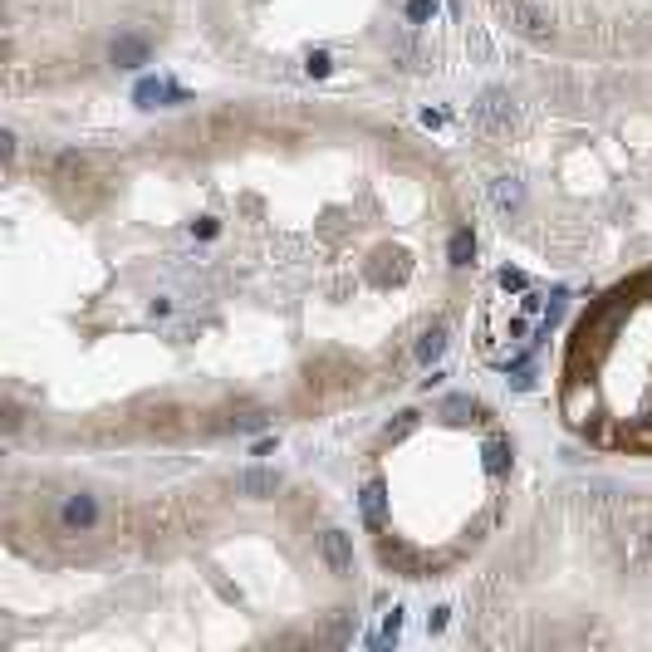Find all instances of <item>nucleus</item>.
I'll return each instance as SVG.
<instances>
[{
    "label": "nucleus",
    "instance_id": "nucleus-2",
    "mask_svg": "<svg viewBox=\"0 0 652 652\" xmlns=\"http://www.w3.org/2000/svg\"><path fill=\"white\" fill-rule=\"evenodd\" d=\"M471 113H476V123H481L486 133H510L515 118H520V109H515V99H510L506 89H486V93L476 99V109H471Z\"/></svg>",
    "mask_w": 652,
    "mask_h": 652
},
{
    "label": "nucleus",
    "instance_id": "nucleus-14",
    "mask_svg": "<svg viewBox=\"0 0 652 652\" xmlns=\"http://www.w3.org/2000/svg\"><path fill=\"white\" fill-rule=\"evenodd\" d=\"M329 69H334L329 55H309V59H304V74H309V79H324Z\"/></svg>",
    "mask_w": 652,
    "mask_h": 652
},
{
    "label": "nucleus",
    "instance_id": "nucleus-15",
    "mask_svg": "<svg viewBox=\"0 0 652 652\" xmlns=\"http://www.w3.org/2000/svg\"><path fill=\"white\" fill-rule=\"evenodd\" d=\"M638 564H643V569H652V530L638 535Z\"/></svg>",
    "mask_w": 652,
    "mask_h": 652
},
{
    "label": "nucleus",
    "instance_id": "nucleus-6",
    "mask_svg": "<svg viewBox=\"0 0 652 652\" xmlns=\"http://www.w3.org/2000/svg\"><path fill=\"white\" fill-rule=\"evenodd\" d=\"M59 525H65L69 535L93 530V525H99V500L93 496H69L65 506H59Z\"/></svg>",
    "mask_w": 652,
    "mask_h": 652
},
{
    "label": "nucleus",
    "instance_id": "nucleus-17",
    "mask_svg": "<svg viewBox=\"0 0 652 652\" xmlns=\"http://www.w3.org/2000/svg\"><path fill=\"white\" fill-rule=\"evenodd\" d=\"M447 613H451V608H432V613H427V628L441 633V628H447Z\"/></svg>",
    "mask_w": 652,
    "mask_h": 652
},
{
    "label": "nucleus",
    "instance_id": "nucleus-1",
    "mask_svg": "<svg viewBox=\"0 0 652 652\" xmlns=\"http://www.w3.org/2000/svg\"><path fill=\"white\" fill-rule=\"evenodd\" d=\"M496 15L506 20L515 35L535 39V45H550L554 39V20L544 15L540 5H530V0H496Z\"/></svg>",
    "mask_w": 652,
    "mask_h": 652
},
{
    "label": "nucleus",
    "instance_id": "nucleus-11",
    "mask_svg": "<svg viewBox=\"0 0 652 652\" xmlns=\"http://www.w3.org/2000/svg\"><path fill=\"white\" fill-rule=\"evenodd\" d=\"M471 256H476V236L461 226L456 236H451V265H471Z\"/></svg>",
    "mask_w": 652,
    "mask_h": 652
},
{
    "label": "nucleus",
    "instance_id": "nucleus-9",
    "mask_svg": "<svg viewBox=\"0 0 652 652\" xmlns=\"http://www.w3.org/2000/svg\"><path fill=\"white\" fill-rule=\"evenodd\" d=\"M133 99H138L143 109H157V103H162V99H182V93H177L172 83H162V79H143V83H138V93H133Z\"/></svg>",
    "mask_w": 652,
    "mask_h": 652
},
{
    "label": "nucleus",
    "instance_id": "nucleus-8",
    "mask_svg": "<svg viewBox=\"0 0 652 652\" xmlns=\"http://www.w3.org/2000/svg\"><path fill=\"white\" fill-rule=\"evenodd\" d=\"M447 343H451L447 324H432V329L422 334V343H417V363H437L441 353H447Z\"/></svg>",
    "mask_w": 652,
    "mask_h": 652
},
{
    "label": "nucleus",
    "instance_id": "nucleus-16",
    "mask_svg": "<svg viewBox=\"0 0 652 652\" xmlns=\"http://www.w3.org/2000/svg\"><path fill=\"white\" fill-rule=\"evenodd\" d=\"M447 413H451V422H461V413H471V397H451Z\"/></svg>",
    "mask_w": 652,
    "mask_h": 652
},
{
    "label": "nucleus",
    "instance_id": "nucleus-12",
    "mask_svg": "<svg viewBox=\"0 0 652 652\" xmlns=\"http://www.w3.org/2000/svg\"><path fill=\"white\" fill-rule=\"evenodd\" d=\"M363 515H368V520H383V481H368V486H363Z\"/></svg>",
    "mask_w": 652,
    "mask_h": 652
},
{
    "label": "nucleus",
    "instance_id": "nucleus-19",
    "mask_svg": "<svg viewBox=\"0 0 652 652\" xmlns=\"http://www.w3.org/2000/svg\"><path fill=\"white\" fill-rule=\"evenodd\" d=\"M192 236H216V221H212V216L192 221Z\"/></svg>",
    "mask_w": 652,
    "mask_h": 652
},
{
    "label": "nucleus",
    "instance_id": "nucleus-7",
    "mask_svg": "<svg viewBox=\"0 0 652 652\" xmlns=\"http://www.w3.org/2000/svg\"><path fill=\"white\" fill-rule=\"evenodd\" d=\"M491 202L510 216V212H520V206H525V187L515 182V177H496V182H491Z\"/></svg>",
    "mask_w": 652,
    "mask_h": 652
},
{
    "label": "nucleus",
    "instance_id": "nucleus-10",
    "mask_svg": "<svg viewBox=\"0 0 652 652\" xmlns=\"http://www.w3.org/2000/svg\"><path fill=\"white\" fill-rule=\"evenodd\" d=\"M506 466H510V441L506 437H491L486 441V471H491V476H500Z\"/></svg>",
    "mask_w": 652,
    "mask_h": 652
},
{
    "label": "nucleus",
    "instance_id": "nucleus-18",
    "mask_svg": "<svg viewBox=\"0 0 652 652\" xmlns=\"http://www.w3.org/2000/svg\"><path fill=\"white\" fill-rule=\"evenodd\" d=\"M500 285H506V290H525V275H520V270H500Z\"/></svg>",
    "mask_w": 652,
    "mask_h": 652
},
{
    "label": "nucleus",
    "instance_id": "nucleus-3",
    "mask_svg": "<svg viewBox=\"0 0 652 652\" xmlns=\"http://www.w3.org/2000/svg\"><path fill=\"white\" fill-rule=\"evenodd\" d=\"M280 486H285V476H280L275 466L236 471V496H246V500H270V496H280Z\"/></svg>",
    "mask_w": 652,
    "mask_h": 652
},
{
    "label": "nucleus",
    "instance_id": "nucleus-5",
    "mask_svg": "<svg viewBox=\"0 0 652 652\" xmlns=\"http://www.w3.org/2000/svg\"><path fill=\"white\" fill-rule=\"evenodd\" d=\"M147 59H152V45H147L143 35H118L109 45V65L113 69H143Z\"/></svg>",
    "mask_w": 652,
    "mask_h": 652
},
{
    "label": "nucleus",
    "instance_id": "nucleus-4",
    "mask_svg": "<svg viewBox=\"0 0 652 652\" xmlns=\"http://www.w3.org/2000/svg\"><path fill=\"white\" fill-rule=\"evenodd\" d=\"M319 560L329 564V574H353V540L343 530L319 535Z\"/></svg>",
    "mask_w": 652,
    "mask_h": 652
},
{
    "label": "nucleus",
    "instance_id": "nucleus-13",
    "mask_svg": "<svg viewBox=\"0 0 652 652\" xmlns=\"http://www.w3.org/2000/svg\"><path fill=\"white\" fill-rule=\"evenodd\" d=\"M437 15V0H407V20L413 25H422V20H432Z\"/></svg>",
    "mask_w": 652,
    "mask_h": 652
},
{
    "label": "nucleus",
    "instance_id": "nucleus-20",
    "mask_svg": "<svg viewBox=\"0 0 652 652\" xmlns=\"http://www.w3.org/2000/svg\"><path fill=\"white\" fill-rule=\"evenodd\" d=\"M397 628H403V613H397V608H393V613L383 618V633H387V638H397Z\"/></svg>",
    "mask_w": 652,
    "mask_h": 652
}]
</instances>
